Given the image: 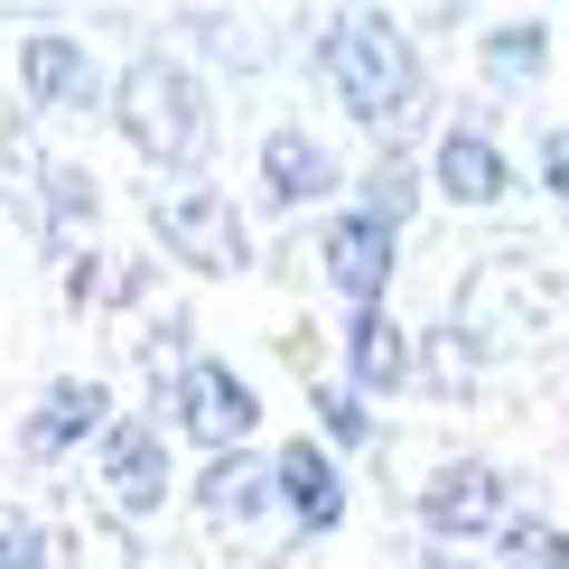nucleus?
<instances>
[{
  "mask_svg": "<svg viewBox=\"0 0 569 569\" xmlns=\"http://www.w3.org/2000/svg\"><path fill=\"white\" fill-rule=\"evenodd\" d=\"M401 383H411V337L392 327V308H355V327H346V392L383 401Z\"/></svg>",
  "mask_w": 569,
  "mask_h": 569,
  "instance_id": "13",
  "label": "nucleus"
},
{
  "mask_svg": "<svg viewBox=\"0 0 569 569\" xmlns=\"http://www.w3.org/2000/svg\"><path fill=\"white\" fill-rule=\"evenodd\" d=\"M197 29H206V47H216V57H233V66H262V57H271L262 19H197Z\"/></svg>",
  "mask_w": 569,
  "mask_h": 569,
  "instance_id": "23",
  "label": "nucleus"
},
{
  "mask_svg": "<svg viewBox=\"0 0 569 569\" xmlns=\"http://www.w3.org/2000/svg\"><path fill=\"white\" fill-rule=\"evenodd\" d=\"M169 411H178L187 439H206V458H224V448L252 439L262 401H252V383L224 365V355H187V365L169 373Z\"/></svg>",
  "mask_w": 569,
  "mask_h": 569,
  "instance_id": "5",
  "label": "nucleus"
},
{
  "mask_svg": "<svg viewBox=\"0 0 569 569\" xmlns=\"http://www.w3.org/2000/svg\"><path fill=\"white\" fill-rule=\"evenodd\" d=\"M93 448H103L112 523H131V513H159V505H169V439H159V420H112Z\"/></svg>",
  "mask_w": 569,
  "mask_h": 569,
  "instance_id": "7",
  "label": "nucleus"
},
{
  "mask_svg": "<svg viewBox=\"0 0 569 569\" xmlns=\"http://www.w3.org/2000/svg\"><path fill=\"white\" fill-rule=\"evenodd\" d=\"M439 187H448V206H495L513 187V169H505V150H495L486 131H439Z\"/></svg>",
  "mask_w": 569,
  "mask_h": 569,
  "instance_id": "14",
  "label": "nucleus"
},
{
  "mask_svg": "<svg viewBox=\"0 0 569 569\" xmlns=\"http://www.w3.org/2000/svg\"><path fill=\"white\" fill-rule=\"evenodd\" d=\"M411 569H477V560H458V551H420Z\"/></svg>",
  "mask_w": 569,
  "mask_h": 569,
  "instance_id": "25",
  "label": "nucleus"
},
{
  "mask_svg": "<svg viewBox=\"0 0 569 569\" xmlns=\"http://www.w3.org/2000/svg\"><path fill=\"white\" fill-rule=\"evenodd\" d=\"M112 122H122V140L169 178H197L206 150H216V103H206V84L187 76L178 57H131L122 84H112Z\"/></svg>",
  "mask_w": 569,
  "mask_h": 569,
  "instance_id": "2",
  "label": "nucleus"
},
{
  "mask_svg": "<svg viewBox=\"0 0 569 569\" xmlns=\"http://www.w3.org/2000/svg\"><path fill=\"white\" fill-rule=\"evenodd\" d=\"M523 318H551V290H541L513 252H495V262H477V271L458 280V327H448V337L486 365V355H513V346L532 337Z\"/></svg>",
  "mask_w": 569,
  "mask_h": 569,
  "instance_id": "3",
  "label": "nucleus"
},
{
  "mask_svg": "<svg viewBox=\"0 0 569 569\" xmlns=\"http://www.w3.org/2000/svg\"><path fill=\"white\" fill-rule=\"evenodd\" d=\"M337 150H327L318 131H290L280 122L271 140H262V197L271 206H318V197H337Z\"/></svg>",
  "mask_w": 569,
  "mask_h": 569,
  "instance_id": "11",
  "label": "nucleus"
},
{
  "mask_svg": "<svg viewBox=\"0 0 569 569\" xmlns=\"http://www.w3.org/2000/svg\"><path fill=\"white\" fill-rule=\"evenodd\" d=\"M19 93H29L38 112H93V103H103V76H93L84 38L38 29L29 47H19Z\"/></svg>",
  "mask_w": 569,
  "mask_h": 569,
  "instance_id": "9",
  "label": "nucleus"
},
{
  "mask_svg": "<svg viewBox=\"0 0 569 569\" xmlns=\"http://www.w3.org/2000/svg\"><path fill=\"white\" fill-rule=\"evenodd\" d=\"M318 252H327V280H337L355 308H383V290H392V233L373 216H337Z\"/></svg>",
  "mask_w": 569,
  "mask_h": 569,
  "instance_id": "12",
  "label": "nucleus"
},
{
  "mask_svg": "<svg viewBox=\"0 0 569 569\" xmlns=\"http://www.w3.org/2000/svg\"><path fill=\"white\" fill-rule=\"evenodd\" d=\"M541 187H551V197H569V131L541 140Z\"/></svg>",
  "mask_w": 569,
  "mask_h": 569,
  "instance_id": "24",
  "label": "nucleus"
},
{
  "mask_svg": "<svg viewBox=\"0 0 569 569\" xmlns=\"http://www.w3.org/2000/svg\"><path fill=\"white\" fill-rule=\"evenodd\" d=\"M505 505H513V477L495 458H448L430 467V486H420V523H430L439 541H477L505 523Z\"/></svg>",
  "mask_w": 569,
  "mask_h": 569,
  "instance_id": "6",
  "label": "nucleus"
},
{
  "mask_svg": "<svg viewBox=\"0 0 569 569\" xmlns=\"http://www.w3.org/2000/svg\"><path fill=\"white\" fill-rule=\"evenodd\" d=\"M103 430H112V392L93 383V373H57V383L38 392L19 448H29V458H66V448H84V439H103Z\"/></svg>",
  "mask_w": 569,
  "mask_h": 569,
  "instance_id": "8",
  "label": "nucleus"
},
{
  "mask_svg": "<svg viewBox=\"0 0 569 569\" xmlns=\"http://www.w3.org/2000/svg\"><path fill=\"white\" fill-rule=\"evenodd\" d=\"M47 569H140L131 523H112V513H66V541L47 551Z\"/></svg>",
  "mask_w": 569,
  "mask_h": 569,
  "instance_id": "16",
  "label": "nucleus"
},
{
  "mask_svg": "<svg viewBox=\"0 0 569 569\" xmlns=\"http://www.w3.org/2000/svg\"><path fill=\"white\" fill-rule=\"evenodd\" d=\"M411 206H420V178L401 169V159H373V178H365V206H355V216H373L383 233H401V224H411Z\"/></svg>",
  "mask_w": 569,
  "mask_h": 569,
  "instance_id": "19",
  "label": "nucleus"
},
{
  "mask_svg": "<svg viewBox=\"0 0 569 569\" xmlns=\"http://www.w3.org/2000/svg\"><path fill=\"white\" fill-rule=\"evenodd\" d=\"M271 505H290L299 532H337V523H346V477H337V458H327L318 439H290V448L271 458Z\"/></svg>",
  "mask_w": 569,
  "mask_h": 569,
  "instance_id": "10",
  "label": "nucleus"
},
{
  "mask_svg": "<svg viewBox=\"0 0 569 569\" xmlns=\"http://www.w3.org/2000/svg\"><path fill=\"white\" fill-rule=\"evenodd\" d=\"M411 365L430 373V383H439L448 401H458V392H477V355H467L458 337H448V327H439V337H430V355H411Z\"/></svg>",
  "mask_w": 569,
  "mask_h": 569,
  "instance_id": "21",
  "label": "nucleus"
},
{
  "mask_svg": "<svg viewBox=\"0 0 569 569\" xmlns=\"http://www.w3.org/2000/svg\"><path fill=\"white\" fill-rule=\"evenodd\" d=\"M495 551H505V569H569V532L541 523V513H505L495 523Z\"/></svg>",
  "mask_w": 569,
  "mask_h": 569,
  "instance_id": "18",
  "label": "nucleus"
},
{
  "mask_svg": "<svg viewBox=\"0 0 569 569\" xmlns=\"http://www.w3.org/2000/svg\"><path fill=\"white\" fill-rule=\"evenodd\" d=\"M308 401H318V430L337 439V448H365V439H373V420H365V401H355L346 383H318V392H308Z\"/></svg>",
  "mask_w": 569,
  "mask_h": 569,
  "instance_id": "20",
  "label": "nucleus"
},
{
  "mask_svg": "<svg viewBox=\"0 0 569 569\" xmlns=\"http://www.w3.org/2000/svg\"><path fill=\"white\" fill-rule=\"evenodd\" d=\"M318 76H327V93L355 112L365 131H411L420 122V103H430V84H420V57H411V38L392 29V19H337V29L318 38Z\"/></svg>",
  "mask_w": 569,
  "mask_h": 569,
  "instance_id": "1",
  "label": "nucleus"
},
{
  "mask_svg": "<svg viewBox=\"0 0 569 569\" xmlns=\"http://www.w3.org/2000/svg\"><path fill=\"white\" fill-rule=\"evenodd\" d=\"M0 569H47V532H38V513L0 505Z\"/></svg>",
  "mask_w": 569,
  "mask_h": 569,
  "instance_id": "22",
  "label": "nucleus"
},
{
  "mask_svg": "<svg viewBox=\"0 0 569 569\" xmlns=\"http://www.w3.org/2000/svg\"><path fill=\"white\" fill-rule=\"evenodd\" d=\"M541 66H551V29L541 19H505V29H486V84H532Z\"/></svg>",
  "mask_w": 569,
  "mask_h": 569,
  "instance_id": "17",
  "label": "nucleus"
},
{
  "mask_svg": "<svg viewBox=\"0 0 569 569\" xmlns=\"http://www.w3.org/2000/svg\"><path fill=\"white\" fill-rule=\"evenodd\" d=\"M150 233L178 252L187 271H206V280H224V271L252 262L243 216L224 206V187H169V197H150Z\"/></svg>",
  "mask_w": 569,
  "mask_h": 569,
  "instance_id": "4",
  "label": "nucleus"
},
{
  "mask_svg": "<svg viewBox=\"0 0 569 569\" xmlns=\"http://www.w3.org/2000/svg\"><path fill=\"white\" fill-rule=\"evenodd\" d=\"M197 505H206V523H252V513L271 505V458H252V448H224V458H206Z\"/></svg>",
  "mask_w": 569,
  "mask_h": 569,
  "instance_id": "15",
  "label": "nucleus"
}]
</instances>
